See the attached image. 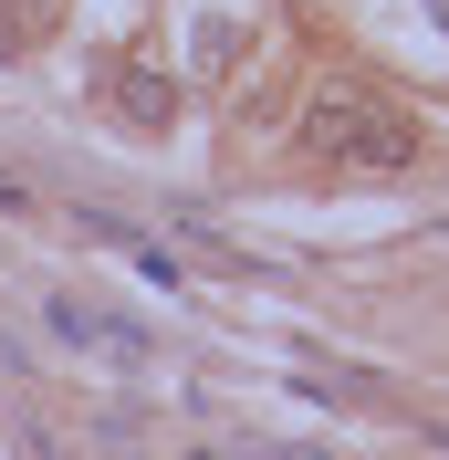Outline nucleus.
Here are the masks:
<instances>
[{
  "label": "nucleus",
  "instance_id": "obj_1",
  "mask_svg": "<svg viewBox=\"0 0 449 460\" xmlns=\"http://www.w3.org/2000/svg\"><path fill=\"white\" fill-rule=\"evenodd\" d=\"M304 146L313 157H335V168H418V146H428V126L418 115H397L376 84H313V105H304Z\"/></svg>",
  "mask_w": 449,
  "mask_h": 460
},
{
  "label": "nucleus",
  "instance_id": "obj_2",
  "mask_svg": "<svg viewBox=\"0 0 449 460\" xmlns=\"http://www.w3.org/2000/svg\"><path fill=\"white\" fill-rule=\"evenodd\" d=\"M42 314H53L63 345H94V356H115V367H146V324H115V314H94V304H74V293L42 304Z\"/></svg>",
  "mask_w": 449,
  "mask_h": 460
},
{
  "label": "nucleus",
  "instance_id": "obj_3",
  "mask_svg": "<svg viewBox=\"0 0 449 460\" xmlns=\"http://www.w3.org/2000/svg\"><path fill=\"white\" fill-rule=\"evenodd\" d=\"M105 94H115V115H136V126H168V115H178V84H168V74H146V63H115Z\"/></svg>",
  "mask_w": 449,
  "mask_h": 460
},
{
  "label": "nucleus",
  "instance_id": "obj_4",
  "mask_svg": "<svg viewBox=\"0 0 449 460\" xmlns=\"http://www.w3.org/2000/svg\"><path fill=\"white\" fill-rule=\"evenodd\" d=\"M0 220H22V178H0Z\"/></svg>",
  "mask_w": 449,
  "mask_h": 460
},
{
  "label": "nucleus",
  "instance_id": "obj_5",
  "mask_svg": "<svg viewBox=\"0 0 449 460\" xmlns=\"http://www.w3.org/2000/svg\"><path fill=\"white\" fill-rule=\"evenodd\" d=\"M428 22H439V31H449V0H428Z\"/></svg>",
  "mask_w": 449,
  "mask_h": 460
},
{
  "label": "nucleus",
  "instance_id": "obj_6",
  "mask_svg": "<svg viewBox=\"0 0 449 460\" xmlns=\"http://www.w3.org/2000/svg\"><path fill=\"white\" fill-rule=\"evenodd\" d=\"M0 53H11V22H0Z\"/></svg>",
  "mask_w": 449,
  "mask_h": 460
}]
</instances>
